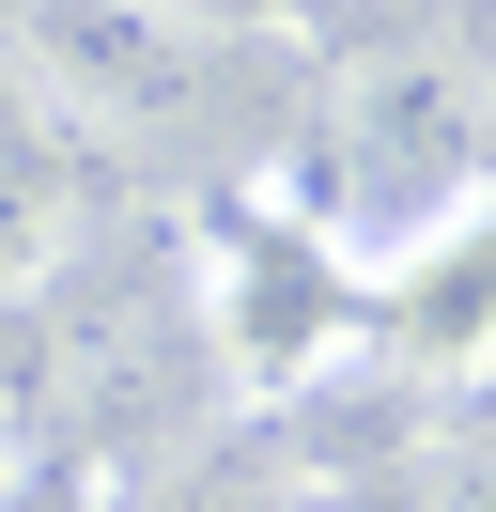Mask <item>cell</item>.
Returning <instances> with one entry per match:
<instances>
[{
  "instance_id": "4",
  "label": "cell",
  "mask_w": 496,
  "mask_h": 512,
  "mask_svg": "<svg viewBox=\"0 0 496 512\" xmlns=\"http://www.w3.org/2000/svg\"><path fill=\"white\" fill-rule=\"evenodd\" d=\"M403 357H419V373H496V202L481 187L434 218V264H419V295H403Z\"/></svg>"
},
{
  "instance_id": "7",
  "label": "cell",
  "mask_w": 496,
  "mask_h": 512,
  "mask_svg": "<svg viewBox=\"0 0 496 512\" xmlns=\"http://www.w3.org/2000/svg\"><path fill=\"white\" fill-rule=\"evenodd\" d=\"M124 16H155V32H186V16H248V0H124Z\"/></svg>"
},
{
  "instance_id": "2",
  "label": "cell",
  "mask_w": 496,
  "mask_h": 512,
  "mask_svg": "<svg viewBox=\"0 0 496 512\" xmlns=\"http://www.w3.org/2000/svg\"><path fill=\"white\" fill-rule=\"evenodd\" d=\"M341 218H310L341 264L357 249H403V233H434L465 187H481V140H465V78L450 63H372V78H341Z\"/></svg>"
},
{
  "instance_id": "5",
  "label": "cell",
  "mask_w": 496,
  "mask_h": 512,
  "mask_svg": "<svg viewBox=\"0 0 496 512\" xmlns=\"http://www.w3.org/2000/svg\"><path fill=\"white\" fill-rule=\"evenodd\" d=\"M155 512H326V497L279 481V466H217V481H186V497H155Z\"/></svg>"
},
{
  "instance_id": "3",
  "label": "cell",
  "mask_w": 496,
  "mask_h": 512,
  "mask_svg": "<svg viewBox=\"0 0 496 512\" xmlns=\"http://www.w3.org/2000/svg\"><path fill=\"white\" fill-rule=\"evenodd\" d=\"M78 249V109L31 78V47H0V295H31Z\"/></svg>"
},
{
  "instance_id": "6",
  "label": "cell",
  "mask_w": 496,
  "mask_h": 512,
  "mask_svg": "<svg viewBox=\"0 0 496 512\" xmlns=\"http://www.w3.org/2000/svg\"><path fill=\"white\" fill-rule=\"evenodd\" d=\"M450 512H496V435H481V450L450 466Z\"/></svg>"
},
{
  "instance_id": "1",
  "label": "cell",
  "mask_w": 496,
  "mask_h": 512,
  "mask_svg": "<svg viewBox=\"0 0 496 512\" xmlns=\"http://www.w3.org/2000/svg\"><path fill=\"white\" fill-rule=\"evenodd\" d=\"M186 311H202L217 373H233L248 404H279V388H310L341 342H357V264H341L310 218H279V202H233V218H202Z\"/></svg>"
}]
</instances>
